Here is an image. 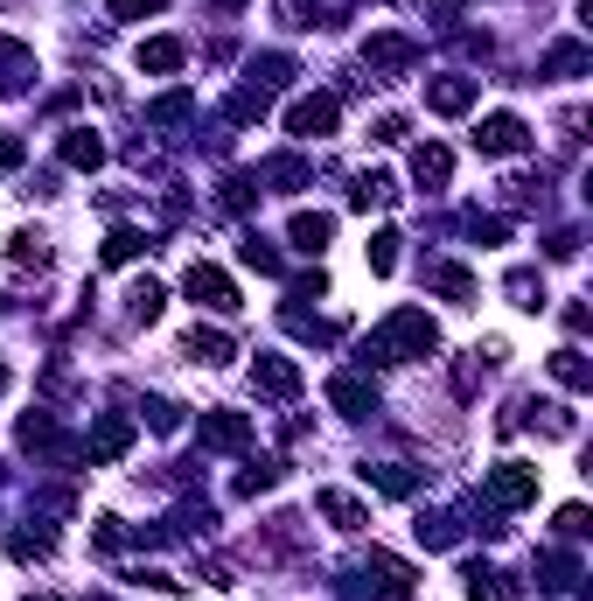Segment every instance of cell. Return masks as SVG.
I'll return each instance as SVG.
<instances>
[{
  "label": "cell",
  "instance_id": "6da1fadb",
  "mask_svg": "<svg viewBox=\"0 0 593 601\" xmlns=\"http://www.w3.org/2000/svg\"><path fill=\"white\" fill-rule=\"evenodd\" d=\"M440 350V329L426 308H391L385 329L363 343V364H406V356H433Z\"/></svg>",
  "mask_w": 593,
  "mask_h": 601
},
{
  "label": "cell",
  "instance_id": "7a4b0ae2",
  "mask_svg": "<svg viewBox=\"0 0 593 601\" xmlns=\"http://www.w3.org/2000/svg\"><path fill=\"white\" fill-rule=\"evenodd\" d=\"M182 294L196 300V308H217V315H238L244 300H238V287H231V273L224 267H209V259H196V267L182 273Z\"/></svg>",
  "mask_w": 593,
  "mask_h": 601
},
{
  "label": "cell",
  "instance_id": "3957f363",
  "mask_svg": "<svg viewBox=\"0 0 593 601\" xmlns=\"http://www.w3.org/2000/svg\"><path fill=\"white\" fill-rule=\"evenodd\" d=\"M335 120H342L335 91H308V99L286 105V134H294V140H329V134H335Z\"/></svg>",
  "mask_w": 593,
  "mask_h": 601
},
{
  "label": "cell",
  "instance_id": "277c9868",
  "mask_svg": "<svg viewBox=\"0 0 593 601\" xmlns=\"http://www.w3.org/2000/svg\"><path fill=\"white\" fill-rule=\"evenodd\" d=\"M524 503H538V468L495 462L489 468V511H524Z\"/></svg>",
  "mask_w": 593,
  "mask_h": 601
},
{
  "label": "cell",
  "instance_id": "5b68a950",
  "mask_svg": "<svg viewBox=\"0 0 593 601\" xmlns=\"http://www.w3.org/2000/svg\"><path fill=\"white\" fill-rule=\"evenodd\" d=\"M203 447H217V455H238V447H252V412H203Z\"/></svg>",
  "mask_w": 593,
  "mask_h": 601
},
{
  "label": "cell",
  "instance_id": "8992f818",
  "mask_svg": "<svg viewBox=\"0 0 593 601\" xmlns=\"http://www.w3.org/2000/svg\"><path fill=\"white\" fill-rule=\"evenodd\" d=\"M329 406L342 412V420H370V412H377V385L363 378V371H335V378H329Z\"/></svg>",
  "mask_w": 593,
  "mask_h": 601
},
{
  "label": "cell",
  "instance_id": "52a82bcc",
  "mask_svg": "<svg viewBox=\"0 0 593 601\" xmlns=\"http://www.w3.org/2000/svg\"><path fill=\"white\" fill-rule=\"evenodd\" d=\"M363 64H370V78H398V70L419 64V43L412 35H370V43H363Z\"/></svg>",
  "mask_w": 593,
  "mask_h": 601
},
{
  "label": "cell",
  "instance_id": "ba28073f",
  "mask_svg": "<svg viewBox=\"0 0 593 601\" xmlns=\"http://www.w3.org/2000/svg\"><path fill=\"white\" fill-rule=\"evenodd\" d=\"M475 147H482V155H524V147H531V126L516 120V112H489V120L475 126Z\"/></svg>",
  "mask_w": 593,
  "mask_h": 601
},
{
  "label": "cell",
  "instance_id": "9c48e42d",
  "mask_svg": "<svg viewBox=\"0 0 593 601\" xmlns=\"http://www.w3.org/2000/svg\"><path fill=\"white\" fill-rule=\"evenodd\" d=\"M126 447H133V420H126V412H99V420H91L84 455H91V462H119Z\"/></svg>",
  "mask_w": 593,
  "mask_h": 601
},
{
  "label": "cell",
  "instance_id": "30bf717a",
  "mask_svg": "<svg viewBox=\"0 0 593 601\" xmlns=\"http://www.w3.org/2000/svg\"><path fill=\"white\" fill-rule=\"evenodd\" d=\"M252 385L265 392V399H294V392H300V364H294V356H259Z\"/></svg>",
  "mask_w": 593,
  "mask_h": 601
},
{
  "label": "cell",
  "instance_id": "8fae6325",
  "mask_svg": "<svg viewBox=\"0 0 593 601\" xmlns=\"http://www.w3.org/2000/svg\"><path fill=\"white\" fill-rule=\"evenodd\" d=\"M475 99H482V84H475V78H440V84H426V105L440 112V120H461Z\"/></svg>",
  "mask_w": 593,
  "mask_h": 601
},
{
  "label": "cell",
  "instance_id": "7c38bea8",
  "mask_svg": "<svg viewBox=\"0 0 593 601\" xmlns=\"http://www.w3.org/2000/svg\"><path fill=\"white\" fill-rule=\"evenodd\" d=\"M586 70H593V49L586 43H551L538 56V78H586Z\"/></svg>",
  "mask_w": 593,
  "mask_h": 601
},
{
  "label": "cell",
  "instance_id": "4fadbf2b",
  "mask_svg": "<svg viewBox=\"0 0 593 601\" xmlns=\"http://www.w3.org/2000/svg\"><path fill=\"white\" fill-rule=\"evenodd\" d=\"M286 238H294V252H321V246L335 238V217H329V211H294Z\"/></svg>",
  "mask_w": 593,
  "mask_h": 601
},
{
  "label": "cell",
  "instance_id": "5bb4252c",
  "mask_svg": "<svg viewBox=\"0 0 593 601\" xmlns=\"http://www.w3.org/2000/svg\"><path fill=\"white\" fill-rule=\"evenodd\" d=\"M315 511L335 524V532H363V524H370V511H363V503L350 497V490H321L315 497Z\"/></svg>",
  "mask_w": 593,
  "mask_h": 601
},
{
  "label": "cell",
  "instance_id": "9a60e30c",
  "mask_svg": "<svg viewBox=\"0 0 593 601\" xmlns=\"http://www.w3.org/2000/svg\"><path fill=\"white\" fill-rule=\"evenodd\" d=\"M468 601H516V580L510 574H495V567H482V559H468Z\"/></svg>",
  "mask_w": 593,
  "mask_h": 601
},
{
  "label": "cell",
  "instance_id": "2e32d148",
  "mask_svg": "<svg viewBox=\"0 0 593 601\" xmlns=\"http://www.w3.org/2000/svg\"><path fill=\"white\" fill-rule=\"evenodd\" d=\"M28 78H35V56H28L22 43H8V35H0V99H14Z\"/></svg>",
  "mask_w": 593,
  "mask_h": 601
},
{
  "label": "cell",
  "instance_id": "e0dca14e",
  "mask_svg": "<svg viewBox=\"0 0 593 601\" xmlns=\"http://www.w3.org/2000/svg\"><path fill=\"white\" fill-rule=\"evenodd\" d=\"M182 350L196 356V364H209V371H217V364H231V356H238V343H231L224 329H189V343H182Z\"/></svg>",
  "mask_w": 593,
  "mask_h": 601
},
{
  "label": "cell",
  "instance_id": "ac0fdd59",
  "mask_svg": "<svg viewBox=\"0 0 593 601\" xmlns=\"http://www.w3.org/2000/svg\"><path fill=\"white\" fill-rule=\"evenodd\" d=\"M363 483H370V490H385V497H419V476L406 462H370L363 468Z\"/></svg>",
  "mask_w": 593,
  "mask_h": 601
},
{
  "label": "cell",
  "instance_id": "d6986e66",
  "mask_svg": "<svg viewBox=\"0 0 593 601\" xmlns=\"http://www.w3.org/2000/svg\"><path fill=\"white\" fill-rule=\"evenodd\" d=\"M412 532H419V546H426V553H447L454 538H461V518H454V511H426Z\"/></svg>",
  "mask_w": 593,
  "mask_h": 601
},
{
  "label": "cell",
  "instance_id": "ffe728a7",
  "mask_svg": "<svg viewBox=\"0 0 593 601\" xmlns=\"http://www.w3.org/2000/svg\"><path fill=\"white\" fill-rule=\"evenodd\" d=\"M8 553H14V559H49V553H56V532H49V524H14V532H8Z\"/></svg>",
  "mask_w": 593,
  "mask_h": 601
},
{
  "label": "cell",
  "instance_id": "44dd1931",
  "mask_svg": "<svg viewBox=\"0 0 593 601\" xmlns=\"http://www.w3.org/2000/svg\"><path fill=\"white\" fill-rule=\"evenodd\" d=\"M147 246H155V238H140V231H133V224H112V238H105V267H133V259H140Z\"/></svg>",
  "mask_w": 593,
  "mask_h": 601
},
{
  "label": "cell",
  "instance_id": "7402d4cb",
  "mask_svg": "<svg viewBox=\"0 0 593 601\" xmlns=\"http://www.w3.org/2000/svg\"><path fill=\"white\" fill-rule=\"evenodd\" d=\"M182 43L175 35H155V43H140V70H155V78H168V70H182Z\"/></svg>",
  "mask_w": 593,
  "mask_h": 601
},
{
  "label": "cell",
  "instance_id": "603a6c76",
  "mask_svg": "<svg viewBox=\"0 0 593 601\" xmlns=\"http://www.w3.org/2000/svg\"><path fill=\"white\" fill-rule=\"evenodd\" d=\"M64 161L70 168H99L105 161V140L91 134V126H70V134H64Z\"/></svg>",
  "mask_w": 593,
  "mask_h": 601
},
{
  "label": "cell",
  "instance_id": "cb8c5ba5",
  "mask_svg": "<svg viewBox=\"0 0 593 601\" xmlns=\"http://www.w3.org/2000/svg\"><path fill=\"white\" fill-rule=\"evenodd\" d=\"M572 580H580V559H572V553H545V559H538V588H545V594H566Z\"/></svg>",
  "mask_w": 593,
  "mask_h": 601
},
{
  "label": "cell",
  "instance_id": "d4e9b609",
  "mask_svg": "<svg viewBox=\"0 0 593 601\" xmlns=\"http://www.w3.org/2000/svg\"><path fill=\"white\" fill-rule=\"evenodd\" d=\"M551 378H559L566 392H586V385H593V371H586V356L566 343V350H551Z\"/></svg>",
  "mask_w": 593,
  "mask_h": 601
},
{
  "label": "cell",
  "instance_id": "484cf974",
  "mask_svg": "<svg viewBox=\"0 0 593 601\" xmlns=\"http://www.w3.org/2000/svg\"><path fill=\"white\" fill-rule=\"evenodd\" d=\"M265 105H273V91H259V84H238L231 99H224V112H231L238 126H252V120H265Z\"/></svg>",
  "mask_w": 593,
  "mask_h": 601
},
{
  "label": "cell",
  "instance_id": "4316f807",
  "mask_svg": "<svg viewBox=\"0 0 593 601\" xmlns=\"http://www.w3.org/2000/svg\"><path fill=\"white\" fill-rule=\"evenodd\" d=\"M259 182H280V190H300V182H308V161H300V155H273V161H259Z\"/></svg>",
  "mask_w": 593,
  "mask_h": 601
},
{
  "label": "cell",
  "instance_id": "83f0119b",
  "mask_svg": "<svg viewBox=\"0 0 593 601\" xmlns=\"http://www.w3.org/2000/svg\"><path fill=\"white\" fill-rule=\"evenodd\" d=\"M8 267H22V273L35 267V273H43V267H49V238H43V231H22V238L8 246Z\"/></svg>",
  "mask_w": 593,
  "mask_h": 601
},
{
  "label": "cell",
  "instance_id": "f1b7e54d",
  "mask_svg": "<svg viewBox=\"0 0 593 601\" xmlns=\"http://www.w3.org/2000/svg\"><path fill=\"white\" fill-rule=\"evenodd\" d=\"M447 168H454V155L440 140H426V147H412V175L419 182H447Z\"/></svg>",
  "mask_w": 593,
  "mask_h": 601
},
{
  "label": "cell",
  "instance_id": "f546056e",
  "mask_svg": "<svg viewBox=\"0 0 593 601\" xmlns=\"http://www.w3.org/2000/svg\"><path fill=\"white\" fill-rule=\"evenodd\" d=\"M238 259H244V267H252V273H273V280L286 273V259H280L273 246H265V238H259V231H252V238H244V246H238Z\"/></svg>",
  "mask_w": 593,
  "mask_h": 601
},
{
  "label": "cell",
  "instance_id": "4dcf8cb0",
  "mask_svg": "<svg viewBox=\"0 0 593 601\" xmlns=\"http://www.w3.org/2000/svg\"><path fill=\"white\" fill-rule=\"evenodd\" d=\"M161 308H168V294L155 287V280H140V287H133V294H126V315H133V322H155V315H161Z\"/></svg>",
  "mask_w": 593,
  "mask_h": 601
},
{
  "label": "cell",
  "instance_id": "1f68e13d",
  "mask_svg": "<svg viewBox=\"0 0 593 601\" xmlns=\"http://www.w3.org/2000/svg\"><path fill=\"white\" fill-rule=\"evenodd\" d=\"M350 203H356V211H370V203H391V175H385V168H370V175H356Z\"/></svg>",
  "mask_w": 593,
  "mask_h": 601
},
{
  "label": "cell",
  "instance_id": "d6a6232c",
  "mask_svg": "<svg viewBox=\"0 0 593 601\" xmlns=\"http://www.w3.org/2000/svg\"><path fill=\"white\" fill-rule=\"evenodd\" d=\"M426 280H433V287L447 294V300H475V280H468V267H433Z\"/></svg>",
  "mask_w": 593,
  "mask_h": 601
},
{
  "label": "cell",
  "instance_id": "836d02e7",
  "mask_svg": "<svg viewBox=\"0 0 593 601\" xmlns=\"http://www.w3.org/2000/svg\"><path fill=\"white\" fill-rule=\"evenodd\" d=\"M280 476H286V468H280L273 455H265V462H252V468H244V476H238V497H259V490H273Z\"/></svg>",
  "mask_w": 593,
  "mask_h": 601
},
{
  "label": "cell",
  "instance_id": "e575fe53",
  "mask_svg": "<svg viewBox=\"0 0 593 601\" xmlns=\"http://www.w3.org/2000/svg\"><path fill=\"white\" fill-rule=\"evenodd\" d=\"M286 78H294V56H259V64H252V84L259 91H280Z\"/></svg>",
  "mask_w": 593,
  "mask_h": 601
},
{
  "label": "cell",
  "instance_id": "d590c367",
  "mask_svg": "<svg viewBox=\"0 0 593 601\" xmlns=\"http://www.w3.org/2000/svg\"><path fill=\"white\" fill-rule=\"evenodd\" d=\"M189 112H196V99H189V91H168V99H155V112H147V120H155V126H182Z\"/></svg>",
  "mask_w": 593,
  "mask_h": 601
},
{
  "label": "cell",
  "instance_id": "8d00e7d4",
  "mask_svg": "<svg viewBox=\"0 0 593 601\" xmlns=\"http://www.w3.org/2000/svg\"><path fill=\"white\" fill-rule=\"evenodd\" d=\"M510 300L538 315V308H545V280H538V273H510Z\"/></svg>",
  "mask_w": 593,
  "mask_h": 601
},
{
  "label": "cell",
  "instance_id": "74e56055",
  "mask_svg": "<svg viewBox=\"0 0 593 601\" xmlns=\"http://www.w3.org/2000/svg\"><path fill=\"white\" fill-rule=\"evenodd\" d=\"M22 447H56V420H49V412H28V420H22Z\"/></svg>",
  "mask_w": 593,
  "mask_h": 601
},
{
  "label": "cell",
  "instance_id": "f35d334b",
  "mask_svg": "<svg viewBox=\"0 0 593 601\" xmlns=\"http://www.w3.org/2000/svg\"><path fill=\"white\" fill-rule=\"evenodd\" d=\"M398 267V231H377L370 238V273H391Z\"/></svg>",
  "mask_w": 593,
  "mask_h": 601
},
{
  "label": "cell",
  "instance_id": "ab89813d",
  "mask_svg": "<svg viewBox=\"0 0 593 601\" xmlns=\"http://www.w3.org/2000/svg\"><path fill=\"white\" fill-rule=\"evenodd\" d=\"M468 231H475V246H503V238H510V224H503V217H482V211H475V217H468Z\"/></svg>",
  "mask_w": 593,
  "mask_h": 601
},
{
  "label": "cell",
  "instance_id": "60d3db41",
  "mask_svg": "<svg viewBox=\"0 0 593 601\" xmlns=\"http://www.w3.org/2000/svg\"><path fill=\"white\" fill-rule=\"evenodd\" d=\"M168 0H112V22H147V14H161Z\"/></svg>",
  "mask_w": 593,
  "mask_h": 601
},
{
  "label": "cell",
  "instance_id": "b9f144b4",
  "mask_svg": "<svg viewBox=\"0 0 593 601\" xmlns=\"http://www.w3.org/2000/svg\"><path fill=\"white\" fill-rule=\"evenodd\" d=\"M147 427H155V434H175V427H182V406L155 399V406H147Z\"/></svg>",
  "mask_w": 593,
  "mask_h": 601
},
{
  "label": "cell",
  "instance_id": "7bdbcfd3",
  "mask_svg": "<svg viewBox=\"0 0 593 601\" xmlns=\"http://www.w3.org/2000/svg\"><path fill=\"white\" fill-rule=\"evenodd\" d=\"M252 182H244V175H231V182H224V211H252Z\"/></svg>",
  "mask_w": 593,
  "mask_h": 601
},
{
  "label": "cell",
  "instance_id": "ee69618b",
  "mask_svg": "<svg viewBox=\"0 0 593 601\" xmlns=\"http://www.w3.org/2000/svg\"><path fill=\"white\" fill-rule=\"evenodd\" d=\"M559 538H586V503H566L559 511Z\"/></svg>",
  "mask_w": 593,
  "mask_h": 601
},
{
  "label": "cell",
  "instance_id": "f6af8a7d",
  "mask_svg": "<svg viewBox=\"0 0 593 601\" xmlns=\"http://www.w3.org/2000/svg\"><path fill=\"white\" fill-rule=\"evenodd\" d=\"M377 147H398V140H406V120H398V112H385V120H377V134H370Z\"/></svg>",
  "mask_w": 593,
  "mask_h": 601
},
{
  "label": "cell",
  "instance_id": "bcb514c9",
  "mask_svg": "<svg viewBox=\"0 0 593 601\" xmlns=\"http://www.w3.org/2000/svg\"><path fill=\"white\" fill-rule=\"evenodd\" d=\"M8 168H22V140H14V134H0V175H8Z\"/></svg>",
  "mask_w": 593,
  "mask_h": 601
},
{
  "label": "cell",
  "instance_id": "7dc6e473",
  "mask_svg": "<svg viewBox=\"0 0 593 601\" xmlns=\"http://www.w3.org/2000/svg\"><path fill=\"white\" fill-rule=\"evenodd\" d=\"M209 8H244V0H209Z\"/></svg>",
  "mask_w": 593,
  "mask_h": 601
},
{
  "label": "cell",
  "instance_id": "c3c4849f",
  "mask_svg": "<svg viewBox=\"0 0 593 601\" xmlns=\"http://www.w3.org/2000/svg\"><path fill=\"white\" fill-rule=\"evenodd\" d=\"M28 601H49V594H28Z\"/></svg>",
  "mask_w": 593,
  "mask_h": 601
},
{
  "label": "cell",
  "instance_id": "681fc988",
  "mask_svg": "<svg viewBox=\"0 0 593 601\" xmlns=\"http://www.w3.org/2000/svg\"><path fill=\"white\" fill-rule=\"evenodd\" d=\"M0 385H8V371H0Z\"/></svg>",
  "mask_w": 593,
  "mask_h": 601
}]
</instances>
